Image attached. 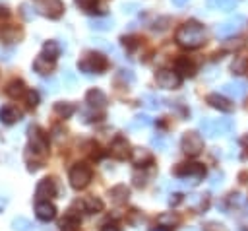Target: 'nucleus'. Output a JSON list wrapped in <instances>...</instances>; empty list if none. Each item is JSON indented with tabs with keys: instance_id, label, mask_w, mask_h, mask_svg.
<instances>
[{
	"instance_id": "1",
	"label": "nucleus",
	"mask_w": 248,
	"mask_h": 231,
	"mask_svg": "<svg viewBox=\"0 0 248 231\" xmlns=\"http://www.w3.org/2000/svg\"><path fill=\"white\" fill-rule=\"evenodd\" d=\"M174 41H176L178 47L188 49V50L200 49V47L205 43V29H203V25L198 23V21H186V23H182V25L176 29Z\"/></svg>"
},
{
	"instance_id": "2",
	"label": "nucleus",
	"mask_w": 248,
	"mask_h": 231,
	"mask_svg": "<svg viewBox=\"0 0 248 231\" xmlns=\"http://www.w3.org/2000/svg\"><path fill=\"white\" fill-rule=\"evenodd\" d=\"M108 68V60L105 54L89 50L78 60V70L83 74H103Z\"/></svg>"
},
{
	"instance_id": "3",
	"label": "nucleus",
	"mask_w": 248,
	"mask_h": 231,
	"mask_svg": "<svg viewBox=\"0 0 248 231\" xmlns=\"http://www.w3.org/2000/svg\"><path fill=\"white\" fill-rule=\"evenodd\" d=\"M231 130H232L231 118H203L200 122V132L205 138H217V136L229 134Z\"/></svg>"
},
{
	"instance_id": "4",
	"label": "nucleus",
	"mask_w": 248,
	"mask_h": 231,
	"mask_svg": "<svg viewBox=\"0 0 248 231\" xmlns=\"http://www.w3.org/2000/svg\"><path fill=\"white\" fill-rule=\"evenodd\" d=\"M174 177L184 179L186 182H190V184L194 186V184H198V182L205 177V167H203L202 163H196V161L180 163V165L174 169Z\"/></svg>"
},
{
	"instance_id": "5",
	"label": "nucleus",
	"mask_w": 248,
	"mask_h": 231,
	"mask_svg": "<svg viewBox=\"0 0 248 231\" xmlns=\"http://www.w3.org/2000/svg\"><path fill=\"white\" fill-rule=\"evenodd\" d=\"M246 23H248V19H246L244 16L234 14V16H231L229 19H225L223 23H219L217 29H215V33H217V37H221V39L234 37L236 33H240V31L246 27Z\"/></svg>"
},
{
	"instance_id": "6",
	"label": "nucleus",
	"mask_w": 248,
	"mask_h": 231,
	"mask_svg": "<svg viewBox=\"0 0 248 231\" xmlns=\"http://www.w3.org/2000/svg\"><path fill=\"white\" fill-rule=\"evenodd\" d=\"M91 167L89 165H85V163H76L72 169H70V173H68V179H70V184L76 188V190H81V188H85L87 184H89V181H91Z\"/></svg>"
},
{
	"instance_id": "7",
	"label": "nucleus",
	"mask_w": 248,
	"mask_h": 231,
	"mask_svg": "<svg viewBox=\"0 0 248 231\" xmlns=\"http://www.w3.org/2000/svg\"><path fill=\"white\" fill-rule=\"evenodd\" d=\"M180 148L188 157H198L203 151V138L198 132H184L180 140Z\"/></svg>"
},
{
	"instance_id": "8",
	"label": "nucleus",
	"mask_w": 248,
	"mask_h": 231,
	"mask_svg": "<svg viewBox=\"0 0 248 231\" xmlns=\"http://www.w3.org/2000/svg\"><path fill=\"white\" fill-rule=\"evenodd\" d=\"M155 83L159 85V87H163V89H176V87H180V83H182V76L174 70H169V68H161V70H157V74H155Z\"/></svg>"
},
{
	"instance_id": "9",
	"label": "nucleus",
	"mask_w": 248,
	"mask_h": 231,
	"mask_svg": "<svg viewBox=\"0 0 248 231\" xmlns=\"http://www.w3.org/2000/svg\"><path fill=\"white\" fill-rule=\"evenodd\" d=\"M48 148V138L39 126H29V149L33 153H46Z\"/></svg>"
},
{
	"instance_id": "10",
	"label": "nucleus",
	"mask_w": 248,
	"mask_h": 231,
	"mask_svg": "<svg viewBox=\"0 0 248 231\" xmlns=\"http://www.w3.org/2000/svg\"><path fill=\"white\" fill-rule=\"evenodd\" d=\"M246 91H248V85H246V82H242V80H234V82H227V83H223V87H221V93L223 95H227V97H231V99H244V95H246Z\"/></svg>"
},
{
	"instance_id": "11",
	"label": "nucleus",
	"mask_w": 248,
	"mask_h": 231,
	"mask_svg": "<svg viewBox=\"0 0 248 231\" xmlns=\"http://www.w3.org/2000/svg\"><path fill=\"white\" fill-rule=\"evenodd\" d=\"M56 196V181L50 179V177H45L37 182V188H35V198L37 200H48Z\"/></svg>"
},
{
	"instance_id": "12",
	"label": "nucleus",
	"mask_w": 248,
	"mask_h": 231,
	"mask_svg": "<svg viewBox=\"0 0 248 231\" xmlns=\"http://www.w3.org/2000/svg\"><path fill=\"white\" fill-rule=\"evenodd\" d=\"M132 149H130V144L124 136H116L112 142H110V155L118 161H124L126 157H130Z\"/></svg>"
},
{
	"instance_id": "13",
	"label": "nucleus",
	"mask_w": 248,
	"mask_h": 231,
	"mask_svg": "<svg viewBox=\"0 0 248 231\" xmlns=\"http://www.w3.org/2000/svg\"><path fill=\"white\" fill-rule=\"evenodd\" d=\"M130 159L138 169H145V167L153 165V153L145 148H134L130 153Z\"/></svg>"
},
{
	"instance_id": "14",
	"label": "nucleus",
	"mask_w": 248,
	"mask_h": 231,
	"mask_svg": "<svg viewBox=\"0 0 248 231\" xmlns=\"http://www.w3.org/2000/svg\"><path fill=\"white\" fill-rule=\"evenodd\" d=\"M85 103H87V107H91V109L103 111L108 101H107V95H105L101 89L93 87V89H89V91L85 93Z\"/></svg>"
},
{
	"instance_id": "15",
	"label": "nucleus",
	"mask_w": 248,
	"mask_h": 231,
	"mask_svg": "<svg viewBox=\"0 0 248 231\" xmlns=\"http://www.w3.org/2000/svg\"><path fill=\"white\" fill-rule=\"evenodd\" d=\"M35 215L41 221H52L56 217V208L48 200H37V204H35Z\"/></svg>"
},
{
	"instance_id": "16",
	"label": "nucleus",
	"mask_w": 248,
	"mask_h": 231,
	"mask_svg": "<svg viewBox=\"0 0 248 231\" xmlns=\"http://www.w3.org/2000/svg\"><path fill=\"white\" fill-rule=\"evenodd\" d=\"M43 12V16H46L48 19H58L64 14V2L62 0H45V4L39 8Z\"/></svg>"
},
{
	"instance_id": "17",
	"label": "nucleus",
	"mask_w": 248,
	"mask_h": 231,
	"mask_svg": "<svg viewBox=\"0 0 248 231\" xmlns=\"http://www.w3.org/2000/svg\"><path fill=\"white\" fill-rule=\"evenodd\" d=\"M205 101L209 103V107H213V109H217V111H221V113H232V103L227 99V97H223V95H219V93H209L207 97H205Z\"/></svg>"
},
{
	"instance_id": "18",
	"label": "nucleus",
	"mask_w": 248,
	"mask_h": 231,
	"mask_svg": "<svg viewBox=\"0 0 248 231\" xmlns=\"http://www.w3.org/2000/svg\"><path fill=\"white\" fill-rule=\"evenodd\" d=\"M52 70H54V60L52 58L45 56L43 52L39 56H35V60H33V72H37L39 76H46Z\"/></svg>"
},
{
	"instance_id": "19",
	"label": "nucleus",
	"mask_w": 248,
	"mask_h": 231,
	"mask_svg": "<svg viewBox=\"0 0 248 231\" xmlns=\"http://www.w3.org/2000/svg\"><path fill=\"white\" fill-rule=\"evenodd\" d=\"M0 120H2V124H8V126L16 124L17 120H21V111L14 105H4L0 109Z\"/></svg>"
},
{
	"instance_id": "20",
	"label": "nucleus",
	"mask_w": 248,
	"mask_h": 231,
	"mask_svg": "<svg viewBox=\"0 0 248 231\" xmlns=\"http://www.w3.org/2000/svg\"><path fill=\"white\" fill-rule=\"evenodd\" d=\"M74 2L81 12L89 16H105V8L99 4V0H74Z\"/></svg>"
},
{
	"instance_id": "21",
	"label": "nucleus",
	"mask_w": 248,
	"mask_h": 231,
	"mask_svg": "<svg viewBox=\"0 0 248 231\" xmlns=\"http://www.w3.org/2000/svg\"><path fill=\"white\" fill-rule=\"evenodd\" d=\"M174 70L182 76V78H192L196 74V64L192 60H188V56H180L174 62Z\"/></svg>"
},
{
	"instance_id": "22",
	"label": "nucleus",
	"mask_w": 248,
	"mask_h": 231,
	"mask_svg": "<svg viewBox=\"0 0 248 231\" xmlns=\"http://www.w3.org/2000/svg\"><path fill=\"white\" fill-rule=\"evenodd\" d=\"M78 206L85 212V214H97L103 210V200L97 198V196H85L78 202Z\"/></svg>"
},
{
	"instance_id": "23",
	"label": "nucleus",
	"mask_w": 248,
	"mask_h": 231,
	"mask_svg": "<svg viewBox=\"0 0 248 231\" xmlns=\"http://www.w3.org/2000/svg\"><path fill=\"white\" fill-rule=\"evenodd\" d=\"M180 223V215L176 212H163L157 215V225L163 227V229H174L176 225Z\"/></svg>"
},
{
	"instance_id": "24",
	"label": "nucleus",
	"mask_w": 248,
	"mask_h": 231,
	"mask_svg": "<svg viewBox=\"0 0 248 231\" xmlns=\"http://www.w3.org/2000/svg\"><path fill=\"white\" fill-rule=\"evenodd\" d=\"M207 206H209L207 194H190V196H188V208H192L196 214L205 212Z\"/></svg>"
},
{
	"instance_id": "25",
	"label": "nucleus",
	"mask_w": 248,
	"mask_h": 231,
	"mask_svg": "<svg viewBox=\"0 0 248 231\" xmlns=\"http://www.w3.org/2000/svg\"><path fill=\"white\" fill-rule=\"evenodd\" d=\"M79 225H81V219H79V215L72 214V210H70V212L60 219V223H58L60 231H79Z\"/></svg>"
},
{
	"instance_id": "26",
	"label": "nucleus",
	"mask_w": 248,
	"mask_h": 231,
	"mask_svg": "<svg viewBox=\"0 0 248 231\" xmlns=\"http://www.w3.org/2000/svg\"><path fill=\"white\" fill-rule=\"evenodd\" d=\"M108 196H110V200L114 204H126L128 198H130V190L126 188V184H116V186L110 188Z\"/></svg>"
},
{
	"instance_id": "27",
	"label": "nucleus",
	"mask_w": 248,
	"mask_h": 231,
	"mask_svg": "<svg viewBox=\"0 0 248 231\" xmlns=\"http://www.w3.org/2000/svg\"><path fill=\"white\" fill-rule=\"evenodd\" d=\"M54 113L60 118H70L76 113V105L72 101H58V103H54Z\"/></svg>"
},
{
	"instance_id": "28",
	"label": "nucleus",
	"mask_w": 248,
	"mask_h": 231,
	"mask_svg": "<svg viewBox=\"0 0 248 231\" xmlns=\"http://www.w3.org/2000/svg\"><path fill=\"white\" fill-rule=\"evenodd\" d=\"M112 25H114V19L108 17V16H105V17H99L97 16L95 19L89 21V27L95 29V31H108V29H112Z\"/></svg>"
},
{
	"instance_id": "29",
	"label": "nucleus",
	"mask_w": 248,
	"mask_h": 231,
	"mask_svg": "<svg viewBox=\"0 0 248 231\" xmlns=\"http://www.w3.org/2000/svg\"><path fill=\"white\" fill-rule=\"evenodd\" d=\"M25 83L21 82V80H12L8 85H6V93L12 97V99H17V97H21V95H25Z\"/></svg>"
},
{
	"instance_id": "30",
	"label": "nucleus",
	"mask_w": 248,
	"mask_h": 231,
	"mask_svg": "<svg viewBox=\"0 0 248 231\" xmlns=\"http://www.w3.org/2000/svg\"><path fill=\"white\" fill-rule=\"evenodd\" d=\"M60 52H62V47H60L58 41H46L43 45V54L48 56V58H52V60H56L60 56Z\"/></svg>"
},
{
	"instance_id": "31",
	"label": "nucleus",
	"mask_w": 248,
	"mask_h": 231,
	"mask_svg": "<svg viewBox=\"0 0 248 231\" xmlns=\"http://www.w3.org/2000/svg\"><path fill=\"white\" fill-rule=\"evenodd\" d=\"M12 229H14V231H33V229H35V225H33L27 217L17 215V217H14V219H12Z\"/></svg>"
},
{
	"instance_id": "32",
	"label": "nucleus",
	"mask_w": 248,
	"mask_h": 231,
	"mask_svg": "<svg viewBox=\"0 0 248 231\" xmlns=\"http://www.w3.org/2000/svg\"><path fill=\"white\" fill-rule=\"evenodd\" d=\"M231 70H232V74H244V72H248V58L246 56H234V60L231 64Z\"/></svg>"
},
{
	"instance_id": "33",
	"label": "nucleus",
	"mask_w": 248,
	"mask_h": 231,
	"mask_svg": "<svg viewBox=\"0 0 248 231\" xmlns=\"http://www.w3.org/2000/svg\"><path fill=\"white\" fill-rule=\"evenodd\" d=\"M151 122H153V120H151L147 115H136V116L130 120L128 126H130L132 130H134V128H147V126H151Z\"/></svg>"
},
{
	"instance_id": "34",
	"label": "nucleus",
	"mask_w": 248,
	"mask_h": 231,
	"mask_svg": "<svg viewBox=\"0 0 248 231\" xmlns=\"http://www.w3.org/2000/svg\"><path fill=\"white\" fill-rule=\"evenodd\" d=\"M147 109H153V111H157V109H161V99L157 97V95H153V93H145V95H141V99H140Z\"/></svg>"
},
{
	"instance_id": "35",
	"label": "nucleus",
	"mask_w": 248,
	"mask_h": 231,
	"mask_svg": "<svg viewBox=\"0 0 248 231\" xmlns=\"http://www.w3.org/2000/svg\"><path fill=\"white\" fill-rule=\"evenodd\" d=\"M246 202H248V196L244 192H232V194H229V204L232 208H242V206H246Z\"/></svg>"
},
{
	"instance_id": "36",
	"label": "nucleus",
	"mask_w": 248,
	"mask_h": 231,
	"mask_svg": "<svg viewBox=\"0 0 248 231\" xmlns=\"http://www.w3.org/2000/svg\"><path fill=\"white\" fill-rule=\"evenodd\" d=\"M207 6L211 10H232L234 0H207Z\"/></svg>"
},
{
	"instance_id": "37",
	"label": "nucleus",
	"mask_w": 248,
	"mask_h": 231,
	"mask_svg": "<svg viewBox=\"0 0 248 231\" xmlns=\"http://www.w3.org/2000/svg\"><path fill=\"white\" fill-rule=\"evenodd\" d=\"M25 103H27V107L35 109V107L39 105V93H37L35 89H27V91H25Z\"/></svg>"
},
{
	"instance_id": "38",
	"label": "nucleus",
	"mask_w": 248,
	"mask_h": 231,
	"mask_svg": "<svg viewBox=\"0 0 248 231\" xmlns=\"http://www.w3.org/2000/svg\"><path fill=\"white\" fill-rule=\"evenodd\" d=\"M19 14H21V16H23L27 21L35 17V10H33L29 4H21V6H19Z\"/></svg>"
},
{
	"instance_id": "39",
	"label": "nucleus",
	"mask_w": 248,
	"mask_h": 231,
	"mask_svg": "<svg viewBox=\"0 0 248 231\" xmlns=\"http://www.w3.org/2000/svg\"><path fill=\"white\" fill-rule=\"evenodd\" d=\"M151 146H155L157 149H165V148H167V140H165V136H163V134L153 136V138H151Z\"/></svg>"
},
{
	"instance_id": "40",
	"label": "nucleus",
	"mask_w": 248,
	"mask_h": 231,
	"mask_svg": "<svg viewBox=\"0 0 248 231\" xmlns=\"http://www.w3.org/2000/svg\"><path fill=\"white\" fill-rule=\"evenodd\" d=\"M52 138H54L56 142H62V140L66 138V130H64L60 124H56V126L52 128Z\"/></svg>"
},
{
	"instance_id": "41",
	"label": "nucleus",
	"mask_w": 248,
	"mask_h": 231,
	"mask_svg": "<svg viewBox=\"0 0 248 231\" xmlns=\"http://www.w3.org/2000/svg\"><path fill=\"white\" fill-rule=\"evenodd\" d=\"M120 41H122L124 49H128V50H134L138 47V39H134V37H122Z\"/></svg>"
},
{
	"instance_id": "42",
	"label": "nucleus",
	"mask_w": 248,
	"mask_h": 231,
	"mask_svg": "<svg viewBox=\"0 0 248 231\" xmlns=\"http://www.w3.org/2000/svg\"><path fill=\"white\" fill-rule=\"evenodd\" d=\"M132 181H134V186L141 188V186H145L147 177H145V175H140V173H134V175H132Z\"/></svg>"
},
{
	"instance_id": "43",
	"label": "nucleus",
	"mask_w": 248,
	"mask_h": 231,
	"mask_svg": "<svg viewBox=\"0 0 248 231\" xmlns=\"http://www.w3.org/2000/svg\"><path fill=\"white\" fill-rule=\"evenodd\" d=\"M118 78H120L124 83H132V82H134V74H132V70H120V72H118Z\"/></svg>"
},
{
	"instance_id": "44",
	"label": "nucleus",
	"mask_w": 248,
	"mask_h": 231,
	"mask_svg": "<svg viewBox=\"0 0 248 231\" xmlns=\"http://www.w3.org/2000/svg\"><path fill=\"white\" fill-rule=\"evenodd\" d=\"M180 202H182V194H180V192H172L170 198H169V206L174 208V206H178Z\"/></svg>"
},
{
	"instance_id": "45",
	"label": "nucleus",
	"mask_w": 248,
	"mask_h": 231,
	"mask_svg": "<svg viewBox=\"0 0 248 231\" xmlns=\"http://www.w3.org/2000/svg\"><path fill=\"white\" fill-rule=\"evenodd\" d=\"M101 231H120V227L116 223H107V225H103Z\"/></svg>"
},
{
	"instance_id": "46",
	"label": "nucleus",
	"mask_w": 248,
	"mask_h": 231,
	"mask_svg": "<svg viewBox=\"0 0 248 231\" xmlns=\"http://www.w3.org/2000/svg\"><path fill=\"white\" fill-rule=\"evenodd\" d=\"M43 85L46 87V91L50 89V91H56V82L54 80H50V82H43Z\"/></svg>"
},
{
	"instance_id": "47",
	"label": "nucleus",
	"mask_w": 248,
	"mask_h": 231,
	"mask_svg": "<svg viewBox=\"0 0 248 231\" xmlns=\"http://www.w3.org/2000/svg\"><path fill=\"white\" fill-rule=\"evenodd\" d=\"M221 179H223V175H221V173H215V175H213V181H211V184H213V186L221 184Z\"/></svg>"
},
{
	"instance_id": "48",
	"label": "nucleus",
	"mask_w": 248,
	"mask_h": 231,
	"mask_svg": "<svg viewBox=\"0 0 248 231\" xmlns=\"http://www.w3.org/2000/svg\"><path fill=\"white\" fill-rule=\"evenodd\" d=\"M6 206H8V196H6V194H0V212H2Z\"/></svg>"
},
{
	"instance_id": "49",
	"label": "nucleus",
	"mask_w": 248,
	"mask_h": 231,
	"mask_svg": "<svg viewBox=\"0 0 248 231\" xmlns=\"http://www.w3.org/2000/svg\"><path fill=\"white\" fill-rule=\"evenodd\" d=\"M134 8H136V4H124V6H122V10H124V12H128V14H132V12H134Z\"/></svg>"
},
{
	"instance_id": "50",
	"label": "nucleus",
	"mask_w": 248,
	"mask_h": 231,
	"mask_svg": "<svg viewBox=\"0 0 248 231\" xmlns=\"http://www.w3.org/2000/svg\"><path fill=\"white\" fill-rule=\"evenodd\" d=\"M172 4L180 8V6H184V4H188V0H172Z\"/></svg>"
},
{
	"instance_id": "51",
	"label": "nucleus",
	"mask_w": 248,
	"mask_h": 231,
	"mask_svg": "<svg viewBox=\"0 0 248 231\" xmlns=\"http://www.w3.org/2000/svg\"><path fill=\"white\" fill-rule=\"evenodd\" d=\"M8 14H10V12H8V8H4V6H0V16H4V17H6Z\"/></svg>"
},
{
	"instance_id": "52",
	"label": "nucleus",
	"mask_w": 248,
	"mask_h": 231,
	"mask_svg": "<svg viewBox=\"0 0 248 231\" xmlns=\"http://www.w3.org/2000/svg\"><path fill=\"white\" fill-rule=\"evenodd\" d=\"M149 231H169V229H163V227H157V229H149Z\"/></svg>"
}]
</instances>
